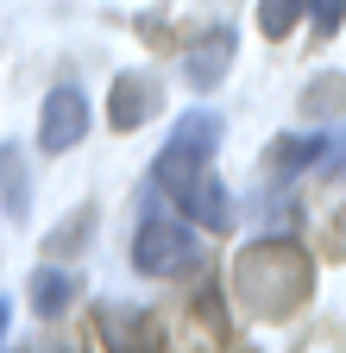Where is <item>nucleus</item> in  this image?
<instances>
[{
	"label": "nucleus",
	"instance_id": "obj_7",
	"mask_svg": "<svg viewBox=\"0 0 346 353\" xmlns=\"http://www.w3.org/2000/svg\"><path fill=\"white\" fill-rule=\"evenodd\" d=\"M151 114H158V82L126 70V76L113 82V101H107V120H113V132H139Z\"/></svg>",
	"mask_w": 346,
	"mask_h": 353
},
{
	"label": "nucleus",
	"instance_id": "obj_8",
	"mask_svg": "<svg viewBox=\"0 0 346 353\" xmlns=\"http://www.w3.org/2000/svg\"><path fill=\"white\" fill-rule=\"evenodd\" d=\"M69 296H76V278H69V272H51V265H45V272H32V309H38L45 322L63 316Z\"/></svg>",
	"mask_w": 346,
	"mask_h": 353
},
{
	"label": "nucleus",
	"instance_id": "obj_12",
	"mask_svg": "<svg viewBox=\"0 0 346 353\" xmlns=\"http://www.w3.org/2000/svg\"><path fill=\"white\" fill-rule=\"evenodd\" d=\"M89 228H95V214H89V208H82V214H69L63 228L45 240V252H76V240H89Z\"/></svg>",
	"mask_w": 346,
	"mask_h": 353
},
{
	"label": "nucleus",
	"instance_id": "obj_14",
	"mask_svg": "<svg viewBox=\"0 0 346 353\" xmlns=\"http://www.w3.org/2000/svg\"><path fill=\"white\" fill-rule=\"evenodd\" d=\"M340 95H346V88H340V76H334V82L321 76V82L309 88V108H315V114H321V108H340Z\"/></svg>",
	"mask_w": 346,
	"mask_h": 353
},
{
	"label": "nucleus",
	"instance_id": "obj_2",
	"mask_svg": "<svg viewBox=\"0 0 346 353\" xmlns=\"http://www.w3.org/2000/svg\"><path fill=\"white\" fill-rule=\"evenodd\" d=\"M214 145H221V114L189 108L177 126H170V139H164V152H158V164H151V183L170 196L177 183H189L195 170H208V164H214Z\"/></svg>",
	"mask_w": 346,
	"mask_h": 353
},
{
	"label": "nucleus",
	"instance_id": "obj_6",
	"mask_svg": "<svg viewBox=\"0 0 346 353\" xmlns=\"http://www.w3.org/2000/svg\"><path fill=\"white\" fill-rule=\"evenodd\" d=\"M233 44H239V32H233V26L202 32L189 51H183V82H189V88H214V82L227 76V63H233Z\"/></svg>",
	"mask_w": 346,
	"mask_h": 353
},
{
	"label": "nucleus",
	"instance_id": "obj_9",
	"mask_svg": "<svg viewBox=\"0 0 346 353\" xmlns=\"http://www.w3.org/2000/svg\"><path fill=\"white\" fill-rule=\"evenodd\" d=\"M302 13H309V0H258V32L265 38H290Z\"/></svg>",
	"mask_w": 346,
	"mask_h": 353
},
{
	"label": "nucleus",
	"instance_id": "obj_4",
	"mask_svg": "<svg viewBox=\"0 0 346 353\" xmlns=\"http://www.w3.org/2000/svg\"><path fill=\"white\" fill-rule=\"evenodd\" d=\"M89 139V95L76 82H57L45 95V114H38V145L45 152H76Z\"/></svg>",
	"mask_w": 346,
	"mask_h": 353
},
{
	"label": "nucleus",
	"instance_id": "obj_3",
	"mask_svg": "<svg viewBox=\"0 0 346 353\" xmlns=\"http://www.w3.org/2000/svg\"><path fill=\"white\" fill-rule=\"evenodd\" d=\"M195 265V234H189V214L170 221V214H151L139 240H133V272L139 278H177Z\"/></svg>",
	"mask_w": 346,
	"mask_h": 353
},
{
	"label": "nucleus",
	"instance_id": "obj_15",
	"mask_svg": "<svg viewBox=\"0 0 346 353\" xmlns=\"http://www.w3.org/2000/svg\"><path fill=\"white\" fill-rule=\"evenodd\" d=\"M7 322H13V309H7V296H0V341H7Z\"/></svg>",
	"mask_w": 346,
	"mask_h": 353
},
{
	"label": "nucleus",
	"instance_id": "obj_10",
	"mask_svg": "<svg viewBox=\"0 0 346 353\" xmlns=\"http://www.w3.org/2000/svg\"><path fill=\"white\" fill-rule=\"evenodd\" d=\"M0 190H7V208L25 214L32 208V190H25V164H19V145H0Z\"/></svg>",
	"mask_w": 346,
	"mask_h": 353
},
{
	"label": "nucleus",
	"instance_id": "obj_5",
	"mask_svg": "<svg viewBox=\"0 0 346 353\" xmlns=\"http://www.w3.org/2000/svg\"><path fill=\"white\" fill-rule=\"evenodd\" d=\"M170 202H177L195 228H208V234H227V228H233V202H227V183L214 176V164L195 170L189 183H177V190H170Z\"/></svg>",
	"mask_w": 346,
	"mask_h": 353
},
{
	"label": "nucleus",
	"instance_id": "obj_13",
	"mask_svg": "<svg viewBox=\"0 0 346 353\" xmlns=\"http://www.w3.org/2000/svg\"><path fill=\"white\" fill-rule=\"evenodd\" d=\"M309 7H315V32H327V38L346 26V0H309Z\"/></svg>",
	"mask_w": 346,
	"mask_h": 353
},
{
	"label": "nucleus",
	"instance_id": "obj_1",
	"mask_svg": "<svg viewBox=\"0 0 346 353\" xmlns=\"http://www.w3.org/2000/svg\"><path fill=\"white\" fill-rule=\"evenodd\" d=\"M227 284H233V296H239L246 316L283 322V316H296V309L309 303L315 265H309V252H302L296 240H258V246H246V252L233 259Z\"/></svg>",
	"mask_w": 346,
	"mask_h": 353
},
{
	"label": "nucleus",
	"instance_id": "obj_11",
	"mask_svg": "<svg viewBox=\"0 0 346 353\" xmlns=\"http://www.w3.org/2000/svg\"><path fill=\"white\" fill-rule=\"evenodd\" d=\"M321 145L327 139H277V152H271V170H302V164H309V158H321Z\"/></svg>",
	"mask_w": 346,
	"mask_h": 353
}]
</instances>
